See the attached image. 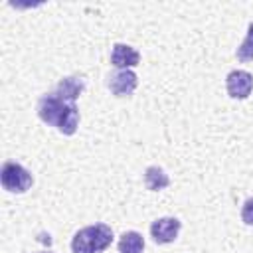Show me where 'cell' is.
I'll return each mask as SVG.
<instances>
[{
	"instance_id": "obj_6",
	"label": "cell",
	"mask_w": 253,
	"mask_h": 253,
	"mask_svg": "<svg viewBox=\"0 0 253 253\" xmlns=\"http://www.w3.org/2000/svg\"><path fill=\"white\" fill-rule=\"evenodd\" d=\"M182 229V221L178 217H158L150 225V237L158 245L172 243Z\"/></svg>"
},
{
	"instance_id": "obj_5",
	"label": "cell",
	"mask_w": 253,
	"mask_h": 253,
	"mask_svg": "<svg viewBox=\"0 0 253 253\" xmlns=\"http://www.w3.org/2000/svg\"><path fill=\"white\" fill-rule=\"evenodd\" d=\"M107 85L115 97H130L138 85V77L132 69H117L107 77Z\"/></svg>"
},
{
	"instance_id": "obj_4",
	"label": "cell",
	"mask_w": 253,
	"mask_h": 253,
	"mask_svg": "<svg viewBox=\"0 0 253 253\" xmlns=\"http://www.w3.org/2000/svg\"><path fill=\"white\" fill-rule=\"evenodd\" d=\"M225 89L231 99H247L253 91V75L245 69H233L225 77Z\"/></svg>"
},
{
	"instance_id": "obj_8",
	"label": "cell",
	"mask_w": 253,
	"mask_h": 253,
	"mask_svg": "<svg viewBox=\"0 0 253 253\" xmlns=\"http://www.w3.org/2000/svg\"><path fill=\"white\" fill-rule=\"evenodd\" d=\"M83 89H85V81H83L81 77L71 75V77H63V79L57 83V87H55L53 93H55L59 99L67 101V103H75L77 97L83 93Z\"/></svg>"
},
{
	"instance_id": "obj_9",
	"label": "cell",
	"mask_w": 253,
	"mask_h": 253,
	"mask_svg": "<svg viewBox=\"0 0 253 253\" xmlns=\"http://www.w3.org/2000/svg\"><path fill=\"white\" fill-rule=\"evenodd\" d=\"M144 184L150 192H158L170 186V178L160 166H148L144 170Z\"/></svg>"
},
{
	"instance_id": "obj_2",
	"label": "cell",
	"mask_w": 253,
	"mask_h": 253,
	"mask_svg": "<svg viewBox=\"0 0 253 253\" xmlns=\"http://www.w3.org/2000/svg\"><path fill=\"white\" fill-rule=\"evenodd\" d=\"M113 243V229L107 223H95L79 229L71 239L73 253H101Z\"/></svg>"
},
{
	"instance_id": "obj_12",
	"label": "cell",
	"mask_w": 253,
	"mask_h": 253,
	"mask_svg": "<svg viewBox=\"0 0 253 253\" xmlns=\"http://www.w3.org/2000/svg\"><path fill=\"white\" fill-rule=\"evenodd\" d=\"M241 221L245 225H253V196L247 198L241 206Z\"/></svg>"
},
{
	"instance_id": "obj_11",
	"label": "cell",
	"mask_w": 253,
	"mask_h": 253,
	"mask_svg": "<svg viewBox=\"0 0 253 253\" xmlns=\"http://www.w3.org/2000/svg\"><path fill=\"white\" fill-rule=\"evenodd\" d=\"M239 61H253V22L247 26V36L235 51Z\"/></svg>"
},
{
	"instance_id": "obj_3",
	"label": "cell",
	"mask_w": 253,
	"mask_h": 253,
	"mask_svg": "<svg viewBox=\"0 0 253 253\" xmlns=\"http://www.w3.org/2000/svg\"><path fill=\"white\" fill-rule=\"evenodd\" d=\"M0 182H2V188L6 192L24 194L26 190L32 188L34 178H32L30 170H26L22 164H18L14 160H6L2 164V170H0Z\"/></svg>"
},
{
	"instance_id": "obj_1",
	"label": "cell",
	"mask_w": 253,
	"mask_h": 253,
	"mask_svg": "<svg viewBox=\"0 0 253 253\" xmlns=\"http://www.w3.org/2000/svg\"><path fill=\"white\" fill-rule=\"evenodd\" d=\"M36 111H38V117L45 125L55 126L65 136L75 134V130L79 126V109H77V105L59 99L55 93L42 95L40 101H38Z\"/></svg>"
},
{
	"instance_id": "obj_7",
	"label": "cell",
	"mask_w": 253,
	"mask_h": 253,
	"mask_svg": "<svg viewBox=\"0 0 253 253\" xmlns=\"http://www.w3.org/2000/svg\"><path fill=\"white\" fill-rule=\"evenodd\" d=\"M111 63L117 69H132L140 63V53L126 43H115L111 51Z\"/></svg>"
},
{
	"instance_id": "obj_10",
	"label": "cell",
	"mask_w": 253,
	"mask_h": 253,
	"mask_svg": "<svg viewBox=\"0 0 253 253\" xmlns=\"http://www.w3.org/2000/svg\"><path fill=\"white\" fill-rule=\"evenodd\" d=\"M119 253H142L144 249V237L138 231H125L117 243Z\"/></svg>"
},
{
	"instance_id": "obj_13",
	"label": "cell",
	"mask_w": 253,
	"mask_h": 253,
	"mask_svg": "<svg viewBox=\"0 0 253 253\" xmlns=\"http://www.w3.org/2000/svg\"><path fill=\"white\" fill-rule=\"evenodd\" d=\"M47 253H49V251H47Z\"/></svg>"
}]
</instances>
